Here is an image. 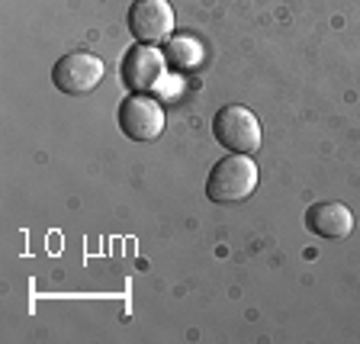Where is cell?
I'll use <instances>...</instances> for the list:
<instances>
[{
    "mask_svg": "<svg viewBox=\"0 0 360 344\" xmlns=\"http://www.w3.org/2000/svg\"><path fill=\"white\" fill-rule=\"evenodd\" d=\"M122 84H126L132 94H148L158 84L165 81V55L158 52V45H132L126 55H122L120 65Z\"/></svg>",
    "mask_w": 360,
    "mask_h": 344,
    "instance_id": "obj_5",
    "label": "cell"
},
{
    "mask_svg": "<svg viewBox=\"0 0 360 344\" xmlns=\"http://www.w3.org/2000/svg\"><path fill=\"white\" fill-rule=\"evenodd\" d=\"M120 129L132 142H155L165 132V106L151 94H129L120 106Z\"/></svg>",
    "mask_w": 360,
    "mask_h": 344,
    "instance_id": "obj_4",
    "label": "cell"
},
{
    "mask_svg": "<svg viewBox=\"0 0 360 344\" xmlns=\"http://www.w3.org/2000/svg\"><path fill=\"white\" fill-rule=\"evenodd\" d=\"M212 135L225 151L235 155H255L261 148V120L248 106L229 103L212 116Z\"/></svg>",
    "mask_w": 360,
    "mask_h": 344,
    "instance_id": "obj_2",
    "label": "cell"
},
{
    "mask_svg": "<svg viewBox=\"0 0 360 344\" xmlns=\"http://www.w3.org/2000/svg\"><path fill=\"white\" fill-rule=\"evenodd\" d=\"M261 171H257L255 158L251 155H225L222 161H216L206 180V196L219 206H229V203H241L255 193Z\"/></svg>",
    "mask_w": 360,
    "mask_h": 344,
    "instance_id": "obj_1",
    "label": "cell"
},
{
    "mask_svg": "<svg viewBox=\"0 0 360 344\" xmlns=\"http://www.w3.org/2000/svg\"><path fill=\"white\" fill-rule=\"evenodd\" d=\"M129 30L145 45L167 42L174 32V7L167 0H132V7H129Z\"/></svg>",
    "mask_w": 360,
    "mask_h": 344,
    "instance_id": "obj_6",
    "label": "cell"
},
{
    "mask_svg": "<svg viewBox=\"0 0 360 344\" xmlns=\"http://www.w3.org/2000/svg\"><path fill=\"white\" fill-rule=\"evenodd\" d=\"M106 75V65L100 55L94 52H68L55 61L52 68V81L61 94L68 97H81V94H90Z\"/></svg>",
    "mask_w": 360,
    "mask_h": 344,
    "instance_id": "obj_3",
    "label": "cell"
},
{
    "mask_svg": "<svg viewBox=\"0 0 360 344\" xmlns=\"http://www.w3.org/2000/svg\"><path fill=\"white\" fill-rule=\"evenodd\" d=\"M306 229L319 238H347L354 232V212L345 203H315L306 210Z\"/></svg>",
    "mask_w": 360,
    "mask_h": 344,
    "instance_id": "obj_7",
    "label": "cell"
}]
</instances>
